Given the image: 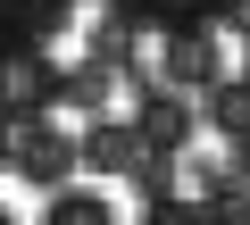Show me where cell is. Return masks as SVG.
<instances>
[{
    "instance_id": "12",
    "label": "cell",
    "mask_w": 250,
    "mask_h": 225,
    "mask_svg": "<svg viewBox=\"0 0 250 225\" xmlns=\"http://www.w3.org/2000/svg\"><path fill=\"white\" fill-rule=\"evenodd\" d=\"M9 142H17V125H0V175H9Z\"/></svg>"
},
{
    "instance_id": "13",
    "label": "cell",
    "mask_w": 250,
    "mask_h": 225,
    "mask_svg": "<svg viewBox=\"0 0 250 225\" xmlns=\"http://www.w3.org/2000/svg\"><path fill=\"white\" fill-rule=\"evenodd\" d=\"M0 225H17V208H0Z\"/></svg>"
},
{
    "instance_id": "2",
    "label": "cell",
    "mask_w": 250,
    "mask_h": 225,
    "mask_svg": "<svg viewBox=\"0 0 250 225\" xmlns=\"http://www.w3.org/2000/svg\"><path fill=\"white\" fill-rule=\"evenodd\" d=\"M134 134H142V150H159V159L192 150V100H184L175 83H159V75H134Z\"/></svg>"
},
{
    "instance_id": "8",
    "label": "cell",
    "mask_w": 250,
    "mask_h": 225,
    "mask_svg": "<svg viewBox=\"0 0 250 225\" xmlns=\"http://www.w3.org/2000/svg\"><path fill=\"white\" fill-rule=\"evenodd\" d=\"M42 225H117V208H108V192L100 184H50V208H42Z\"/></svg>"
},
{
    "instance_id": "9",
    "label": "cell",
    "mask_w": 250,
    "mask_h": 225,
    "mask_svg": "<svg viewBox=\"0 0 250 225\" xmlns=\"http://www.w3.org/2000/svg\"><path fill=\"white\" fill-rule=\"evenodd\" d=\"M208 125H217V142H250V75H217L208 83Z\"/></svg>"
},
{
    "instance_id": "1",
    "label": "cell",
    "mask_w": 250,
    "mask_h": 225,
    "mask_svg": "<svg viewBox=\"0 0 250 225\" xmlns=\"http://www.w3.org/2000/svg\"><path fill=\"white\" fill-rule=\"evenodd\" d=\"M59 108V59L50 50H0V125H25Z\"/></svg>"
},
{
    "instance_id": "15",
    "label": "cell",
    "mask_w": 250,
    "mask_h": 225,
    "mask_svg": "<svg viewBox=\"0 0 250 225\" xmlns=\"http://www.w3.org/2000/svg\"><path fill=\"white\" fill-rule=\"evenodd\" d=\"M233 225H250V208H242V217H233Z\"/></svg>"
},
{
    "instance_id": "6",
    "label": "cell",
    "mask_w": 250,
    "mask_h": 225,
    "mask_svg": "<svg viewBox=\"0 0 250 225\" xmlns=\"http://www.w3.org/2000/svg\"><path fill=\"white\" fill-rule=\"evenodd\" d=\"M67 17H75V0H0V50H50Z\"/></svg>"
},
{
    "instance_id": "14",
    "label": "cell",
    "mask_w": 250,
    "mask_h": 225,
    "mask_svg": "<svg viewBox=\"0 0 250 225\" xmlns=\"http://www.w3.org/2000/svg\"><path fill=\"white\" fill-rule=\"evenodd\" d=\"M242 175H250V142H242Z\"/></svg>"
},
{
    "instance_id": "4",
    "label": "cell",
    "mask_w": 250,
    "mask_h": 225,
    "mask_svg": "<svg viewBox=\"0 0 250 225\" xmlns=\"http://www.w3.org/2000/svg\"><path fill=\"white\" fill-rule=\"evenodd\" d=\"M225 75V42H217V25H175V34H159V83H175V92H208Z\"/></svg>"
},
{
    "instance_id": "7",
    "label": "cell",
    "mask_w": 250,
    "mask_h": 225,
    "mask_svg": "<svg viewBox=\"0 0 250 225\" xmlns=\"http://www.w3.org/2000/svg\"><path fill=\"white\" fill-rule=\"evenodd\" d=\"M142 34H175V25H225L242 0H117Z\"/></svg>"
},
{
    "instance_id": "5",
    "label": "cell",
    "mask_w": 250,
    "mask_h": 225,
    "mask_svg": "<svg viewBox=\"0 0 250 225\" xmlns=\"http://www.w3.org/2000/svg\"><path fill=\"white\" fill-rule=\"evenodd\" d=\"M150 150H142V134H134V117H83V134H75V167H92V175H134Z\"/></svg>"
},
{
    "instance_id": "10",
    "label": "cell",
    "mask_w": 250,
    "mask_h": 225,
    "mask_svg": "<svg viewBox=\"0 0 250 225\" xmlns=\"http://www.w3.org/2000/svg\"><path fill=\"white\" fill-rule=\"evenodd\" d=\"M108 92H117V75H108L100 59L59 67V108H83V117H100V108H108Z\"/></svg>"
},
{
    "instance_id": "3",
    "label": "cell",
    "mask_w": 250,
    "mask_h": 225,
    "mask_svg": "<svg viewBox=\"0 0 250 225\" xmlns=\"http://www.w3.org/2000/svg\"><path fill=\"white\" fill-rule=\"evenodd\" d=\"M9 175H25L34 192L67 184V175H75V134H67L59 117H25L17 142H9Z\"/></svg>"
},
{
    "instance_id": "11",
    "label": "cell",
    "mask_w": 250,
    "mask_h": 225,
    "mask_svg": "<svg viewBox=\"0 0 250 225\" xmlns=\"http://www.w3.org/2000/svg\"><path fill=\"white\" fill-rule=\"evenodd\" d=\"M134 225H208V217H200V200H192V192H150Z\"/></svg>"
}]
</instances>
